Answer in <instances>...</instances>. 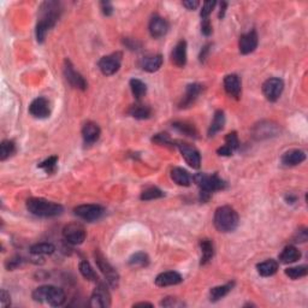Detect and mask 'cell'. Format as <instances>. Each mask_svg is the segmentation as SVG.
Masks as SVG:
<instances>
[{
  "label": "cell",
  "mask_w": 308,
  "mask_h": 308,
  "mask_svg": "<svg viewBox=\"0 0 308 308\" xmlns=\"http://www.w3.org/2000/svg\"><path fill=\"white\" fill-rule=\"evenodd\" d=\"M234 286H235V283H234V282H231V283L224 284V286L212 288L210 291V300L212 302L219 301L220 299H223L224 296H226V295H228L229 292L233 290Z\"/></svg>",
  "instance_id": "obj_31"
},
{
  "label": "cell",
  "mask_w": 308,
  "mask_h": 308,
  "mask_svg": "<svg viewBox=\"0 0 308 308\" xmlns=\"http://www.w3.org/2000/svg\"><path fill=\"white\" fill-rule=\"evenodd\" d=\"M100 7H101V11L105 16H111L113 14V6L110 1H101L100 2Z\"/></svg>",
  "instance_id": "obj_49"
},
{
  "label": "cell",
  "mask_w": 308,
  "mask_h": 308,
  "mask_svg": "<svg viewBox=\"0 0 308 308\" xmlns=\"http://www.w3.org/2000/svg\"><path fill=\"white\" fill-rule=\"evenodd\" d=\"M224 89H225L226 94L229 96L240 99L241 94H242V85H241L240 77L235 75V73L225 76V78H224Z\"/></svg>",
  "instance_id": "obj_16"
},
{
  "label": "cell",
  "mask_w": 308,
  "mask_h": 308,
  "mask_svg": "<svg viewBox=\"0 0 308 308\" xmlns=\"http://www.w3.org/2000/svg\"><path fill=\"white\" fill-rule=\"evenodd\" d=\"M210 47H211V45H206L205 47L201 50V53H200V62L201 63H203L206 60V57H207V53H208V51H210Z\"/></svg>",
  "instance_id": "obj_53"
},
{
  "label": "cell",
  "mask_w": 308,
  "mask_h": 308,
  "mask_svg": "<svg viewBox=\"0 0 308 308\" xmlns=\"http://www.w3.org/2000/svg\"><path fill=\"white\" fill-rule=\"evenodd\" d=\"M201 32L205 36H210L212 34V24H211L210 18H202L201 21Z\"/></svg>",
  "instance_id": "obj_45"
},
{
  "label": "cell",
  "mask_w": 308,
  "mask_h": 308,
  "mask_svg": "<svg viewBox=\"0 0 308 308\" xmlns=\"http://www.w3.org/2000/svg\"><path fill=\"white\" fill-rule=\"evenodd\" d=\"M129 114L136 119H148L152 116V109L144 104H135L129 109Z\"/></svg>",
  "instance_id": "obj_30"
},
{
  "label": "cell",
  "mask_w": 308,
  "mask_h": 308,
  "mask_svg": "<svg viewBox=\"0 0 308 308\" xmlns=\"http://www.w3.org/2000/svg\"><path fill=\"white\" fill-rule=\"evenodd\" d=\"M306 159V153L301 149H290L282 155V164L284 166H296Z\"/></svg>",
  "instance_id": "obj_21"
},
{
  "label": "cell",
  "mask_w": 308,
  "mask_h": 308,
  "mask_svg": "<svg viewBox=\"0 0 308 308\" xmlns=\"http://www.w3.org/2000/svg\"><path fill=\"white\" fill-rule=\"evenodd\" d=\"M63 71H64L66 81H68L73 88L81 89V91H86V89L88 88L87 81L85 80V77H83L80 72H77V71L73 69V65L71 64V62L69 59H65Z\"/></svg>",
  "instance_id": "obj_12"
},
{
  "label": "cell",
  "mask_w": 308,
  "mask_h": 308,
  "mask_svg": "<svg viewBox=\"0 0 308 308\" xmlns=\"http://www.w3.org/2000/svg\"><path fill=\"white\" fill-rule=\"evenodd\" d=\"M152 141L154 142V144H158L160 145V146H166V147H175L176 146V142H174L171 140V137L169 136V135L166 134V132H160V134H157L154 135L153 139H152Z\"/></svg>",
  "instance_id": "obj_41"
},
{
  "label": "cell",
  "mask_w": 308,
  "mask_h": 308,
  "mask_svg": "<svg viewBox=\"0 0 308 308\" xmlns=\"http://www.w3.org/2000/svg\"><path fill=\"white\" fill-rule=\"evenodd\" d=\"M27 210L32 215L41 218H53L60 216L64 211L62 205L42 198H30L27 200Z\"/></svg>",
  "instance_id": "obj_2"
},
{
  "label": "cell",
  "mask_w": 308,
  "mask_h": 308,
  "mask_svg": "<svg viewBox=\"0 0 308 308\" xmlns=\"http://www.w3.org/2000/svg\"><path fill=\"white\" fill-rule=\"evenodd\" d=\"M130 88L132 91V95H134L135 99H137V100L144 98L147 93L146 83L142 82L139 78H132V80H130Z\"/></svg>",
  "instance_id": "obj_35"
},
{
  "label": "cell",
  "mask_w": 308,
  "mask_h": 308,
  "mask_svg": "<svg viewBox=\"0 0 308 308\" xmlns=\"http://www.w3.org/2000/svg\"><path fill=\"white\" fill-rule=\"evenodd\" d=\"M216 4L217 2L215 1V0H212V1H205L202 4V10H201L200 12V16L201 18H208V16H210L211 14H212L213 9H215Z\"/></svg>",
  "instance_id": "obj_43"
},
{
  "label": "cell",
  "mask_w": 308,
  "mask_h": 308,
  "mask_svg": "<svg viewBox=\"0 0 308 308\" xmlns=\"http://www.w3.org/2000/svg\"><path fill=\"white\" fill-rule=\"evenodd\" d=\"M22 263H23V260L21 256H14V258L9 259V260L6 261L5 266H6V269L10 271V270H15L18 266H21Z\"/></svg>",
  "instance_id": "obj_46"
},
{
  "label": "cell",
  "mask_w": 308,
  "mask_h": 308,
  "mask_svg": "<svg viewBox=\"0 0 308 308\" xmlns=\"http://www.w3.org/2000/svg\"><path fill=\"white\" fill-rule=\"evenodd\" d=\"M129 266L134 267V269H141V267H146L149 265V258L146 253L144 252H137V253L132 254L129 258Z\"/></svg>",
  "instance_id": "obj_32"
},
{
  "label": "cell",
  "mask_w": 308,
  "mask_h": 308,
  "mask_svg": "<svg viewBox=\"0 0 308 308\" xmlns=\"http://www.w3.org/2000/svg\"><path fill=\"white\" fill-rule=\"evenodd\" d=\"M256 269L260 276L263 277H271L278 271V263L273 259H269V260L263 261V263L256 265Z\"/></svg>",
  "instance_id": "obj_29"
},
{
  "label": "cell",
  "mask_w": 308,
  "mask_h": 308,
  "mask_svg": "<svg viewBox=\"0 0 308 308\" xmlns=\"http://www.w3.org/2000/svg\"><path fill=\"white\" fill-rule=\"evenodd\" d=\"M148 29L154 39H159V37L165 36L166 33L169 32V23H167L165 18L155 15V16L152 17L151 21H149Z\"/></svg>",
  "instance_id": "obj_18"
},
{
  "label": "cell",
  "mask_w": 308,
  "mask_h": 308,
  "mask_svg": "<svg viewBox=\"0 0 308 308\" xmlns=\"http://www.w3.org/2000/svg\"><path fill=\"white\" fill-rule=\"evenodd\" d=\"M89 306L93 308H106L111 306V295L104 284H99L94 289L89 300Z\"/></svg>",
  "instance_id": "obj_13"
},
{
  "label": "cell",
  "mask_w": 308,
  "mask_h": 308,
  "mask_svg": "<svg viewBox=\"0 0 308 308\" xmlns=\"http://www.w3.org/2000/svg\"><path fill=\"white\" fill-rule=\"evenodd\" d=\"M122 57H123V54L121 52H114L101 58L98 64L101 72L105 76L114 75L121 68Z\"/></svg>",
  "instance_id": "obj_8"
},
{
  "label": "cell",
  "mask_w": 308,
  "mask_h": 308,
  "mask_svg": "<svg viewBox=\"0 0 308 308\" xmlns=\"http://www.w3.org/2000/svg\"><path fill=\"white\" fill-rule=\"evenodd\" d=\"M183 278L180 273L176 271H167L163 272V273L158 274L155 278V284L158 287H170V286H177V284L182 283Z\"/></svg>",
  "instance_id": "obj_19"
},
{
  "label": "cell",
  "mask_w": 308,
  "mask_h": 308,
  "mask_svg": "<svg viewBox=\"0 0 308 308\" xmlns=\"http://www.w3.org/2000/svg\"><path fill=\"white\" fill-rule=\"evenodd\" d=\"M144 306L153 307V305L149 304V302H139V304H135V305H134V307H144Z\"/></svg>",
  "instance_id": "obj_56"
},
{
  "label": "cell",
  "mask_w": 308,
  "mask_h": 308,
  "mask_svg": "<svg viewBox=\"0 0 308 308\" xmlns=\"http://www.w3.org/2000/svg\"><path fill=\"white\" fill-rule=\"evenodd\" d=\"M171 60L178 68H183L187 64V42L184 40H181L175 46L171 53Z\"/></svg>",
  "instance_id": "obj_22"
},
{
  "label": "cell",
  "mask_w": 308,
  "mask_h": 308,
  "mask_svg": "<svg viewBox=\"0 0 308 308\" xmlns=\"http://www.w3.org/2000/svg\"><path fill=\"white\" fill-rule=\"evenodd\" d=\"M172 128L176 129L178 132L185 135V136L194 137V139L198 137V130L195 129V127L193 124L187 123V122H175V123H172Z\"/></svg>",
  "instance_id": "obj_33"
},
{
  "label": "cell",
  "mask_w": 308,
  "mask_h": 308,
  "mask_svg": "<svg viewBox=\"0 0 308 308\" xmlns=\"http://www.w3.org/2000/svg\"><path fill=\"white\" fill-rule=\"evenodd\" d=\"M226 6H228V4H226V2H221L220 4V11H219V18H223L224 17V15H225V9H226Z\"/></svg>",
  "instance_id": "obj_54"
},
{
  "label": "cell",
  "mask_w": 308,
  "mask_h": 308,
  "mask_svg": "<svg viewBox=\"0 0 308 308\" xmlns=\"http://www.w3.org/2000/svg\"><path fill=\"white\" fill-rule=\"evenodd\" d=\"M86 236H87L86 229L80 223H70L63 229V237L66 242L70 244L77 246V244L83 243L86 240Z\"/></svg>",
  "instance_id": "obj_7"
},
{
  "label": "cell",
  "mask_w": 308,
  "mask_h": 308,
  "mask_svg": "<svg viewBox=\"0 0 308 308\" xmlns=\"http://www.w3.org/2000/svg\"><path fill=\"white\" fill-rule=\"evenodd\" d=\"M57 164H58V157L53 155L50 157L48 159H46L45 162H42L41 164H39L40 169L45 170L46 174H53L57 170Z\"/></svg>",
  "instance_id": "obj_40"
},
{
  "label": "cell",
  "mask_w": 308,
  "mask_h": 308,
  "mask_svg": "<svg viewBox=\"0 0 308 308\" xmlns=\"http://www.w3.org/2000/svg\"><path fill=\"white\" fill-rule=\"evenodd\" d=\"M224 146L228 147L230 151L235 152L236 149H238L240 147V141H238V136H237V132L233 131V132H229L228 135L225 136V145Z\"/></svg>",
  "instance_id": "obj_42"
},
{
  "label": "cell",
  "mask_w": 308,
  "mask_h": 308,
  "mask_svg": "<svg viewBox=\"0 0 308 308\" xmlns=\"http://www.w3.org/2000/svg\"><path fill=\"white\" fill-rule=\"evenodd\" d=\"M11 304V300H10V294L6 291V290L2 289L1 292H0V305H1L2 308L10 306Z\"/></svg>",
  "instance_id": "obj_47"
},
{
  "label": "cell",
  "mask_w": 308,
  "mask_h": 308,
  "mask_svg": "<svg viewBox=\"0 0 308 308\" xmlns=\"http://www.w3.org/2000/svg\"><path fill=\"white\" fill-rule=\"evenodd\" d=\"M301 258V252L295 246H287L279 254V261L283 264L296 263Z\"/></svg>",
  "instance_id": "obj_25"
},
{
  "label": "cell",
  "mask_w": 308,
  "mask_h": 308,
  "mask_svg": "<svg viewBox=\"0 0 308 308\" xmlns=\"http://www.w3.org/2000/svg\"><path fill=\"white\" fill-rule=\"evenodd\" d=\"M139 65L142 70L147 71V72H155L162 68L163 57L160 54L146 55V57L141 58Z\"/></svg>",
  "instance_id": "obj_23"
},
{
  "label": "cell",
  "mask_w": 308,
  "mask_h": 308,
  "mask_svg": "<svg viewBox=\"0 0 308 308\" xmlns=\"http://www.w3.org/2000/svg\"><path fill=\"white\" fill-rule=\"evenodd\" d=\"M33 299L36 302H45L52 307L62 306L66 296L64 290L53 286H42L33 291Z\"/></svg>",
  "instance_id": "obj_5"
},
{
  "label": "cell",
  "mask_w": 308,
  "mask_h": 308,
  "mask_svg": "<svg viewBox=\"0 0 308 308\" xmlns=\"http://www.w3.org/2000/svg\"><path fill=\"white\" fill-rule=\"evenodd\" d=\"M277 132H278V127H277V124L260 123L259 126L255 127V129H254V136L258 140L267 139V137L274 136Z\"/></svg>",
  "instance_id": "obj_24"
},
{
  "label": "cell",
  "mask_w": 308,
  "mask_h": 308,
  "mask_svg": "<svg viewBox=\"0 0 308 308\" xmlns=\"http://www.w3.org/2000/svg\"><path fill=\"white\" fill-rule=\"evenodd\" d=\"M101 130L99 126L94 122H87L82 128V137L86 145H93L100 137Z\"/></svg>",
  "instance_id": "obj_20"
},
{
  "label": "cell",
  "mask_w": 308,
  "mask_h": 308,
  "mask_svg": "<svg viewBox=\"0 0 308 308\" xmlns=\"http://www.w3.org/2000/svg\"><path fill=\"white\" fill-rule=\"evenodd\" d=\"M73 212H75V215L77 216L78 218H81V219L91 223V221H96L100 219L104 216V213H105V210L99 205H91V203H88V205L77 206V207L73 210Z\"/></svg>",
  "instance_id": "obj_9"
},
{
  "label": "cell",
  "mask_w": 308,
  "mask_h": 308,
  "mask_svg": "<svg viewBox=\"0 0 308 308\" xmlns=\"http://www.w3.org/2000/svg\"><path fill=\"white\" fill-rule=\"evenodd\" d=\"M200 2L198 0H189V1H183V6L187 7L188 10H197Z\"/></svg>",
  "instance_id": "obj_51"
},
{
  "label": "cell",
  "mask_w": 308,
  "mask_h": 308,
  "mask_svg": "<svg viewBox=\"0 0 308 308\" xmlns=\"http://www.w3.org/2000/svg\"><path fill=\"white\" fill-rule=\"evenodd\" d=\"M29 113L32 114L34 118H39V119L47 118V117H50V114H51L50 101H48L46 98H42V96L34 99L29 106Z\"/></svg>",
  "instance_id": "obj_14"
},
{
  "label": "cell",
  "mask_w": 308,
  "mask_h": 308,
  "mask_svg": "<svg viewBox=\"0 0 308 308\" xmlns=\"http://www.w3.org/2000/svg\"><path fill=\"white\" fill-rule=\"evenodd\" d=\"M164 197V193L157 187H148L141 193V197L140 199L144 201H149V200H155V199H160Z\"/></svg>",
  "instance_id": "obj_38"
},
{
  "label": "cell",
  "mask_w": 308,
  "mask_h": 308,
  "mask_svg": "<svg viewBox=\"0 0 308 308\" xmlns=\"http://www.w3.org/2000/svg\"><path fill=\"white\" fill-rule=\"evenodd\" d=\"M16 152V145L11 140H4L0 145V160L4 162Z\"/></svg>",
  "instance_id": "obj_36"
},
{
  "label": "cell",
  "mask_w": 308,
  "mask_h": 308,
  "mask_svg": "<svg viewBox=\"0 0 308 308\" xmlns=\"http://www.w3.org/2000/svg\"><path fill=\"white\" fill-rule=\"evenodd\" d=\"M124 45H126L128 48H130V50H139V47L141 46L140 42H137L136 40H132V39L124 40Z\"/></svg>",
  "instance_id": "obj_50"
},
{
  "label": "cell",
  "mask_w": 308,
  "mask_h": 308,
  "mask_svg": "<svg viewBox=\"0 0 308 308\" xmlns=\"http://www.w3.org/2000/svg\"><path fill=\"white\" fill-rule=\"evenodd\" d=\"M176 147L180 149L181 154L184 158L185 163L189 165L193 169H199L201 165V155L200 152L195 148L192 145L187 144V142L178 141L176 142Z\"/></svg>",
  "instance_id": "obj_10"
},
{
  "label": "cell",
  "mask_w": 308,
  "mask_h": 308,
  "mask_svg": "<svg viewBox=\"0 0 308 308\" xmlns=\"http://www.w3.org/2000/svg\"><path fill=\"white\" fill-rule=\"evenodd\" d=\"M308 237L307 234V229L306 228H301L297 230L296 236H295V242H306Z\"/></svg>",
  "instance_id": "obj_48"
},
{
  "label": "cell",
  "mask_w": 308,
  "mask_h": 308,
  "mask_svg": "<svg viewBox=\"0 0 308 308\" xmlns=\"http://www.w3.org/2000/svg\"><path fill=\"white\" fill-rule=\"evenodd\" d=\"M171 180L181 187H189L192 183V177L188 174L187 170L182 167H174L171 170Z\"/></svg>",
  "instance_id": "obj_26"
},
{
  "label": "cell",
  "mask_w": 308,
  "mask_h": 308,
  "mask_svg": "<svg viewBox=\"0 0 308 308\" xmlns=\"http://www.w3.org/2000/svg\"><path fill=\"white\" fill-rule=\"evenodd\" d=\"M256 47H258V35H256L255 30H251V32L241 35L238 48L242 54H249V53L254 52Z\"/></svg>",
  "instance_id": "obj_17"
},
{
  "label": "cell",
  "mask_w": 308,
  "mask_h": 308,
  "mask_svg": "<svg viewBox=\"0 0 308 308\" xmlns=\"http://www.w3.org/2000/svg\"><path fill=\"white\" fill-rule=\"evenodd\" d=\"M286 200L288 201V203H294V202H296L297 198L295 197V195H287Z\"/></svg>",
  "instance_id": "obj_55"
},
{
  "label": "cell",
  "mask_w": 308,
  "mask_h": 308,
  "mask_svg": "<svg viewBox=\"0 0 308 308\" xmlns=\"http://www.w3.org/2000/svg\"><path fill=\"white\" fill-rule=\"evenodd\" d=\"M284 89V83L281 78L277 77H271L269 80H266L263 85V93L265 98L269 101H277L279 99V96L282 95Z\"/></svg>",
  "instance_id": "obj_11"
},
{
  "label": "cell",
  "mask_w": 308,
  "mask_h": 308,
  "mask_svg": "<svg viewBox=\"0 0 308 308\" xmlns=\"http://www.w3.org/2000/svg\"><path fill=\"white\" fill-rule=\"evenodd\" d=\"M163 307H183L185 306L184 302L180 301V300L176 299V297H165L162 301Z\"/></svg>",
  "instance_id": "obj_44"
},
{
  "label": "cell",
  "mask_w": 308,
  "mask_h": 308,
  "mask_svg": "<svg viewBox=\"0 0 308 308\" xmlns=\"http://www.w3.org/2000/svg\"><path fill=\"white\" fill-rule=\"evenodd\" d=\"M60 4L57 1H46L40 6V17L36 24V40L42 44L48 30L55 25L60 16Z\"/></svg>",
  "instance_id": "obj_1"
},
{
  "label": "cell",
  "mask_w": 308,
  "mask_h": 308,
  "mask_svg": "<svg viewBox=\"0 0 308 308\" xmlns=\"http://www.w3.org/2000/svg\"><path fill=\"white\" fill-rule=\"evenodd\" d=\"M54 251L55 247L52 243L47 242L36 243L30 247V253L34 255H50V254L54 253Z\"/></svg>",
  "instance_id": "obj_34"
},
{
  "label": "cell",
  "mask_w": 308,
  "mask_h": 308,
  "mask_svg": "<svg viewBox=\"0 0 308 308\" xmlns=\"http://www.w3.org/2000/svg\"><path fill=\"white\" fill-rule=\"evenodd\" d=\"M217 153L219 155H223V157H230V155H233L234 152L230 151L226 146H221L220 148L217 149Z\"/></svg>",
  "instance_id": "obj_52"
},
{
  "label": "cell",
  "mask_w": 308,
  "mask_h": 308,
  "mask_svg": "<svg viewBox=\"0 0 308 308\" xmlns=\"http://www.w3.org/2000/svg\"><path fill=\"white\" fill-rule=\"evenodd\" d=\"M200 248H201V265H206L212 260L213 255H215V247L213 242L208 238H203L200 241Z\"/></svg>",
  "instance_id": "obj_27"
},
{
  "label": "cell",
  "mask_w": 308,
  "mask_h": 308,
  "mask_svg": "<svg viewBox=\"0 0 308 308\" xmlns=\"http://www.w3.org/2000/svg\"><path fill=\"white\" fill-rule=\"evenodd\" d=\"M80 272H81V274L87 279V281H91V282L98 281V274L95 273V271H94L93 267L91 266V264H89L88 261H81Z\"/></svg>",
  "instance_id": "obj_37"
},
{
  "label": "cell",
  "mask_w": 308,
  "mask_h": 308,
  "mask_svg": "<svg viewBox=\"0 0 308 308\" xmlns=\"http://www.w3.org/2000/svg\"><path fill=\"white\" fill-rule=\"evenodd\" d=\"M215 226L218 231L220 233H231V231L236 230L238 226V218L237 212L234 210L230 206H221L216 210L215 218Z\"/></svg>",
  "instance_id": "obj_4"
},
{
  "label": "cell",
  "mask_w": 308,
  "mask_h": 308,
  "mask_svg": "<svg viewBox=\"0 0 308 308\" xmlns=\"http://www.w3.org/2000/svg\"><path fill=\"white\" fill-rule=\"evenodd\" d=\"M224 126H225V114L221 110H217L215 113V117H213L212 123H211L210 128H208V136H215L217 132L223 130Z\"/></svg>",
  "instance_id": "obj_28"
},
{
  "label": "cell",
  "mask_w": 308,
  "mask_h": 308,
  "mask_svg": "<svg viewBox=\"0 0 308 308\" xmlns=\"http://www.w3.org/2000/svg\"><path fill=\"white\" fill-rule=\"evenodd\" d=\"M193 180L200 187L201 202H207L212 197L213 193L218 192V190H223L226 187V183L217 174H198L193 177Z\"/></svg>",
  "instance_id": "obj_3"
},
{
  "label": "cell",
  "mask_w": 308,
  "mask_h": 308,
  "mask_svg": "<svg viewBox=\"0 0 308 308\" xmlns=\"http://www.w3.org/2000/svg\"><path fill=\"white\" fill-rule=\"evenodd\" d=\"M202 85L200 83H190L185 88V94L183 95L182 100L180 103V109H188L197 101L199 95L202 91Z\"/></svg>",
  "instance_id": "obj_15"
},
{
  "label": "cell",
  "mask_w": 308,
  "mask_h": 308,
  "mask_svg": "<svg viewBox=\"0 0 308 308\" xmlns=\"http://www.w3.org/2000/svg\"><path fill=\"white\" fill-rule=\"evenodd\" d=\"M308 269L307 266L302 265V266H295V267H289L286 270V274L289 278L291 279H300L302 277L307 276Z\"/></svg>",
  "instance_id": "obj_39"
},
{
  "label": "cell",
  "mask_w": 308,
  "mask_h": 308,
  "mask_svg": "<svg viewBox=\"0 0 308 308\" xmlns=\"http://www.w3.org/2000/svg\"><path fill=\"white\" fill-rule=\"evenodd\" d=\"M94 256H95L96 265H98L99 270H100V271L103 272L104 276H105L109 286H110L112 289H116V288L118 287V283H119L118 272L114 270V267L112 266V265L109 263L108 260H106L105 256H104L99 251L95 252Z\"/></svg>",
  "instance_id": "obj_6"
}]
</instances>
